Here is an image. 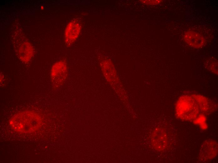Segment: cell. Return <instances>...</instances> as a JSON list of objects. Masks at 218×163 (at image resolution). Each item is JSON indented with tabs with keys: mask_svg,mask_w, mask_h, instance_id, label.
Listing matches in <instances>:
<instances>
[{
	"mask_svg": "<svg viewBox=\"0 0 218 163\" xmlns=\"http://www.w3.org/2000/svg\"><path fill=\"white\" fill-rule=\"evenodd\" d=\"M42 120L36 113L30 111L18 113L10 119V124L12 128L18 132L31 133L41 126Z\"/></svg>",
	"mask_w": 218,
	"mask_h": 163,
	"instance_id": "cell-1",
	"label": "cell"
},
{
	"mask_svg": "<svg viewBox=\"0 0 218 163\" xmlns=\"http://www.w3.org/2000/svg\"><path fill=\"white\" fill-rule=\"evenodd\" d=\"M13 44L16 50L18 56L23 62L27 63L32 59L34 50L20 29H16L13 34Z\"/></svg>",
	"mask_w": 218,
	"mask_h": 163,
	"instance_id": "cell-2",
	"label": "cell"
},
{
	"mask_svg": "<svg viewBox=\"0 0 218 163\" xmlns=\"http://www.w3.org/2000/svg\"><path fill=\"white\" fill-rule=\"evenodd\" d=\"M68 75L67 65L63 60L58 61L52 66L50 77L53 87H61L66 81Z\"/></svg>",
	"mask_w": 218,
	"mask_h": 163,
	"instance_id": "cell-3",
	"label": "cell"
},
{
	"mask_svg": "<svg viewBox=\"0 0 218 163\" xmlns=\"http://www.w3.org/2000/svg\"><path fill=\"white\" fill-rule=\"evenodd\" d=\"M81 29L80 22L74 19L67 24L65 31V41L68 46H70L77 39Z\"/></svg>",
	"mask_w": 218,
	"mask_h": 163,
	"instance_id": "cell-4",
	"label": "cell"
},
{
	"mask_svg": "<svg viewBox=\"0 0 218 163\" xmlns=\"http://www.w3.org/2000/svg\"><path fill=\"white\" fill-rule=\"evenodd\" d=\"M184 39L188 45L195 48H201L205 44V41L204 37L193 31L186 32L184 34Z\"/></svg>",
	"mask_w": 218,
	"mask_h": 163,
	"instance_id": "cell-5",
	"label": "cell"
},
{
	"mask_svg": "<svg viewBox=\"0 0 218 163\" xmlns=\"http://www.w3.org/2000/svg\"><path fill=\"white\" fill-rule=\"evenodd\" d=\"M216 143L212 141H207L204 143L200 153V157L202 160H209L215 156L217 150Z\"/></svg>",
	"mask_w": 218,
	"mask_h": 163,
	"instance_id": "cell-6",
	"label": "cell"
},
{
	"mask_svg": "<svg viewBox=\"0 0 218 163\" xmlns=\"http://www.w3.org/2000/svg\"><path fill=\"white\" fill-rule=\"evenodd\" d=\"M153 136V145L154 146L157 147V149H162L164 147L166 142V137L164 131L162 130H158L155 131Z\"/></svg>",
	"mask_w": 218,
	"mask_h": 163,
	"instance_id": "cell-7",
	"label": "cell"
},
{
	"mask_svg": "<svg viewBox=\"0 0 218 163\" xmlns=\"http://www.w3.org/2000/svg\"><path fill=\"white\" fill-rule=\"evenodd\" d=\"M162 1L156 0H141V2L147 5H156L160 3Z\"/></svg>",
	"mask_w": 218,
	"mask_h": 163,
	"instance_id": "cell-8",
	"label": "cell"
}]
</instances>
